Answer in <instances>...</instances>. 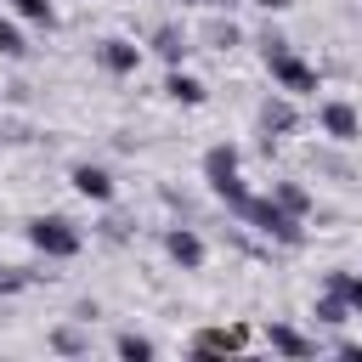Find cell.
I'll use <instances>...</instances> for the list:
<instances>
[{
  "label": "cell",
  "instance_id": "obj_1",
  "mask_svg": "<svg viewBox=\"0 0 362 362\" xmlns=\"http://www.w3.org/2000/svg\"><path fill=\"white\" fill-rule=\"evenodd\" d=\"M243 221H249L260 238H272V243H288V249H300V243H305L300 215H294V209H283L277 198H249V204H243Z\"/></svg>",
  "mask_w": 362,
  "mask_h": 362
},
{
  "label": "cell",
  "instance_id": "obj_2",
  "mask_svg": "<svg viewBox=\"0 0 362 362\" xmlns=\"http://www.w3.org/2000/svg\"><path fill=\"white\" fill-rule=\"evenodd\" d=\"M28 243H34L45 260H74L85 238H79V226H74L68 215H34V221H28Z\"/></svg>",
  "mask_w": 362,
  "mask_h": 362
},
{
  "label": "cell",
  "instance_id": "obj_3",
  "mask_svg": "<svg viewBox=\"0 0 362 362\" xmlns=\"http://www.w3.org/2000/svg\"><path fill=\"white\" fill-rule=\"evenodd\" d=\"M266 68H272V85L288 90V96H311V90H317V68H311L305 57H294L288 45L266 51Z\"/></svg>",
  "mask_w": 362,
  "mask_h": 362
},
{
  "label": "cell",
  "instance_id": "obj_4",
  "mask_svg": "<svg viewBox=\"0 0 362 362\" xmlns=\"http://www.w3.org/2000/svg\"><path fill=\"white\" fill-rule=\"evenodd\" d=\"M317 124H322L328 141H356V136H362V113H356L351 102H322V107H317Z\"/></svg>",
  "mask_w": 362,
  "mask_h": 362
},
{
  "label": "cell",
  "instance_id": "obj_5",
  "mask_svg": "<svg viewBox=\"0 0 362 362\" xmlns=\"http://www.w3.org/2000/svg\"><path fill=\"white\" fill-rule=\"evenodd\" d=\"M164 255H170L181 272H198V266H204V238H198L192 226H170V232H164Z\"/></svg>",
  "mask_w": 362,
  "mask_h": 362
},
{
  "label": "cell",
  "instance_id": "obj_6",
  "mask_svg": "<svg viewBox=\"0 0 362 362\" xmlns=\"http://www.w3.org/2000/svg\"><path fill=\"white\" fill-rule=\"evenodd\" d=\"M96 62H102L107 74H136V68H141V45H136V40H119V34H107V40L96 45Z\"/></svg>",
  "mask_w": 362,
  "mask_h": 362
},
{
  "label": "cell",
  "instance_id": "obj_7",
  "mask_svg": "<svg viewBox=\"0 0 362 362\" xmlns=\"http://www.w3.org/2000/svg\"><path fill=\"white\" fill-rule=\"evenodd\" d=\"M68 181H74V192L90 198V204H107V198H113V175H107L102 164H74Z\"/></svg>",
  "mask_w": 362,
  "mask_h": 362
},
{
  "label": "cell",
  "instance_id": "obj_8",
  "mask_svg": "<svg viewBox=\"0 0 362 362\" xmlns=\"http://www.w3.org/2000/svg\"><path fill=\"white\" fill-rule=\"evenodd\" d=\"M294 124H300V113H294V96H288V90L266 96V107H260V130H266V136H288Z\"/></svg>",
  "mask_w": 362,
  "mask_h": 362
},
{
  "label": "cell",
  "instance_id": "obj_9",
  "mask_svg": "<svg viewBox=\"0 0 362 362\" xmlns=\"http://www.w3.org/2000/svg\"><path fill=\"white\" fill-rule=\"evenodd\" d=\"M266 345H272L277 356H317V339L300 334V328H288V322H272V328H266Z\"/></svg>",
  "mask_w": 362,
  "mask_h": 362
},
{
  "label": "cell",
  "instance_id": "obj_10",
  "mask_svg": "<svg viewBox=\"0 0 362 362\" xmlns=\"http://www.w3.org/2000/svg\"><path fill=\"white\" fill-rule=\"evenodd\" d=\"M153 51L170 62V68H181V57L192 51V40H187V28H175V23H164V28H153Z\"/></svg>",
  "mask_w": 362,
  "mask_h": 362
},
{
  "label": "cell",
  "instance_id": "obj_11",
  "mask_svg": "<svg viewBox=\"0 0 362 362\" xmlns=\"http://www.w3.org/2000/svg\"><path fill=\"white\" fill-rule=\"evenodd\" d=\"M164 96H170V102H181V107H198L209 90H204V79H192V74L170 68V74H164Z\"/></svg>",
  "mask_w": 362,
  "mask_h": 362
},
{
  "label": "cell",
  "instance_id": "obj_12",
  "mask_svg": "<svg viewBox=\"0 0 362 362\" xmlns=\"http://www.w3.org/2000/svg\"><path fill=\"white\" fill-rule=\"evenodd\" d=\"M311 317H317L322 328H339V322H351L356 311H351V300H345L339 288H322V294H317V305H311Z\"/></svg>",
  "mask_w": 362,
  "mask_h": 362
},
{
  "label": "cell",
  "instance_id": "obj_13",
  "mask_svg": "<svg viewBox=\"0 0 362 362\" xmlns=\"http://www.w3.org/2000/svg\"><path fill=\"white\" fill-rule=\"evenodd\" d=\"M226 175H238V147H232V141H215V147L204 153V181L215 187V181H226Z\"/></svg>",
  "mask_w": 362,
  "mask_h": 362
},
{
  "label": "cell",
  "instance_id": "obj_14",
  "mask_svg": "<svg viewBox=\"0 0 362 362\" xmlns=\"http://www.w3.org/2000/svg\"><path fill=\"white\" fill-rule=\"evenodd\" d=\"M243 345H249V328H204L192 339V351H204V356L209 351H243Z\"/></svg>",
  "mask_w": 362,
  "mask_h": 362
},
{
  "label": "cell",
  "instance_id": "obj_15",
  "mask_svg": "<svg viewBox=\"0 0 362 362\" xmlns=\"http://www.w3.org/2000/svg\"><path fill=\"white\" fill-rule=\"evenodd\" d=\"M51 351H57V356H85V351H90V334H85L79 322H62V328H51Z\"/></svg>",
  "mask_w": 362,
  "mask_h": 362
},
{
  "label": "cell",
  "instance_id": "obj_16",
  "mask_svg": "<svg viewBox=\"0 0 362 362\" xmlns=\"http://www.w3.org/2000/svg\"><path fill=\"white\" fill-rule=\"evenodd\" d=\"M272 198H277V204H283V209H294V215H300V221H305V215H311V192H305V187H300V181H272Z\"/></svg>",
  "mask_w": 362,
  "mask_h": 362
},
{
  "label": "cell",
  "instance_id": "obj_17",
  "mask_svg": "<svg viewBox=\"0 0 362 362\" xmlns=\"http://www.w3.org/2000/svg\"><path fill=\"white\" fill-rule=\"evenodd\" d=\"M113 351H119L124 362H153V356H158V345H153L147 334H119V339H113Z\"/></svg>",
  "mask_w": 362,
  "mask_h": 362
},
{
  "label": "cell",
  "instance_id": "obj_18",
  "mask_svg": "<svg viewBox=\"0 0 362 362\" xmlns=\"http://www.w3.org/2000/svg\"><path fill=\"white\" fill-rule=\"evenodd\" d=\"M209 192H215V198H221V204H226V209H238V215H243V204H249V198H255V192H249V187H243V175H226V181H215V187H209Z\"/></svg>",
  "mask_w": 362,
  "mask_h": 362
},
{
  "label": "cell",
  "instance_id": "obj_19",
  "mask_svg": "<svg viewBox=\"0 0 362 362\" xmlns=\"http://www.w3.org/2000/svg\"><path fill=\"white\" fill-rule=\"evenodd\" d=\"M6 6H11V11L23 17V23H40V28H51V23H57L51 0H6Z\"/></svg>",
  "mask_w": 362,
  "mask_h": 362
},
{
  "label": "cell",
  "instance_id": "obj_20",
  "mask_svg": "<svg viewBox=\"0 0 362 362\" xmlns=\"http://www.w3.org/2000/svg\"><path fill=\"white\" fill-rule=\"evenodd\" d=\"M0 57H28V40L11 17H0Z\"/></svg>",
  "mask_w": 362,
  "mask_h": 362
},
{
  "label": "cell",
  "instance_id": "obj_21",
  "mask_svg": "<svg viewBox=\"0 0 362 362\" xmlns=\"http://www.w3.org/2000/svg\"><path fill=\"white\" fill-rule=\"evenodd\" d=\"M204 40H209L215 51H232L243 34H238V23H209V28H204Z\"/></svg>",
  "mask_w": 362,
  "mask_h": 362
},
{
  "label": "cell",
  "instance_id": "obj_22",
  "mask_svg": "<svg viewBox=\"0 0 362 362\" xmlns=\"http://www.w3.org/2000/svg\"><path fill=\"white\" fill-rule=\"evenodd\" d=\"M28 288V272L23 266H0V294H23Z\"/></svg>",
  "mask_w": 362,
  "mask_h": 362
},
{
  "label": "cell",
  "instance_id": "obj_23",
  "mask_svg": "<svg viewBox=\"0 0 362 362\" xmlns=\"http://www.w3.org/2000/svg\"><path fill=\"white\" fill-rule=\"evenodd\" d=\"M345 300H351V311L362 317V272H345Z\"/></svg>",
  "mask_w": 362,
  "mask_h": 362
},
{
  "label": "cell",
  "instance_id": "obj_24",
  "mask_svg": "<svg viewBox=\"0 0 362 362\" xmlns=\"http://www.w3.org/2000/svg\"><path fill=\"white\" fill-rule=\"evenodd\" d=\"M334 351L339 356H362V339H334Z\"/></svg>",
  "mask_w": 362,
  "mask_h": 362
},
{
  "label": "cell",
  "instance_id": "obj_25",
  "mask_svg": "<svg viewBox=\"0 0 362 362\" xmlns=\"http://www.w3.org/2000/svg\"><path fill=\"white\" fill-rule=\"evenodd\" d=\"M181 6H204L209 11V6H226V0H181Z\"/></svg>",
  "mask_w": 362,
  "mask_h": 362
},
{
  "label": "cell",
  "instance_id": "obj_26",
  "mask_svg": "<svg viewBox=\"0 0 362 362\" xmlns=\"http://www.w3.org/2000/svg\"><path fill=\"white\" fill-rule=\"evenodd\" d=\"M260 6H266V11H283V6H288V0H260Z\"/></svg>",
  "mask_w": 362,
  "mask_h": 362
}]
</instances>
